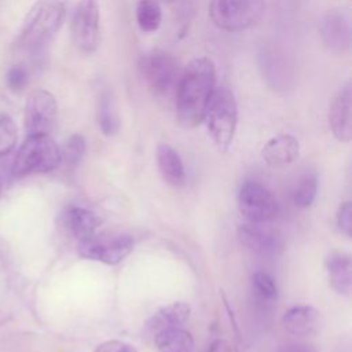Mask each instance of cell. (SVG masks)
I'll return each instance as SVG.
<instances>
[{
	"label": "cell",
	"instance_id": "cell-1",
	"mask_svg": "<svg viewBox=\"0 0 352 352\" xmlns=\"http://www.w3.org/2000/svg\"><path fill=\"white\" fill-rule=\"evenodd\" d=\"M214 87V63L206 56L191 59L176 84V113L184 128H194L204 121Z\"/></svg>",
	"mask_w": 352,
	"mask_h": 352
},
{
	"label": "cell",
	"instance_id": "cell-2",
	"mask_svg": "<svg viewBox=\"0 0 352 352\" xmlns=\"http://www.w3.org/2000/svg\"><path fill=\"white\" fill-rule=\"evenodd\" d=\"M65 19V6L58 0H38L28 12L18 45L36 62H43L47 47Z\"/></svg>",
	"mask_w": 352,
	"mask_h": 352
},
{
	"label": "cell",
	"instance_id": "cell-3",
	"mask_svg": "<svg viewBox=\"0 0 352 352\" xmlns=\"http://www.w3.org/2000/svg\"><path fill=\"white\" fill-rule=\"evenodd\" d=\"M204 121L217 148L227 151L232 143L238 122L236 100L227 87H214L205 109Z\"/></svg>",
	"mask_w": 352,
	"mask_h": 352
},
{
	"label": "cell",
	"instance_id": "cell-4",
	"mask_svg": "<svg viewBox=\"0 0 352 352\" xmlns=\"http://www.w3.org/2000/svg\"><path fill=\"white\" fill-rule=\"evenodd\" d=\"M60 165V148L50 135H29L18 150L12 173L22 177L32 173H45Z\"/></svg>",
	"mask_w": 352,
	"mask_h": 352
},
{
	"label": "cell",
	"instance_id": "cell-5",
	"mask_svg": "<svg viewBox=\"0 0 352 352\" xmlns=\"http://www.w3.org/2000/svg\"><path fill=\"white\" fill-rule=\"evenodd\" d=\"M265 12V0H212L209 18L224 32H242L254 26Z\"/></svg>",
	"mask_w": 352,
	"mask_h": 352
},
{
	"label": "cell",
	"instance_id": "cell-6",
	"mask_svg": "<svg viewBox=\"0 0 352 352\" xmlns=\"http://www.w3.org/2000/svg\"><path fill=\"white\" fill-rule=\"evenodd\" d=\"M258 72L264 82L275 92L286 94L294 87V60L287 50L278 43H265L257 54Z\"/></svg>",
	"mask_w": 352,
	"mask_h": 352
},
{
	"label": "cell",
	"instance_id": "cell-7",
	"mask_svg": "<svg viewBox=\"0 0 352 352\" xmlns=\"http://www.w3.org/2000/svg\"><path fill=\"white\" fill-rule=\"evenodd\" d=\"M139 70L150 91L157 96H168L179 80L177 62L164 50H153L142 55Z\"/></svg>",
	"mask_w": 352,
	"mask_h": 352
},
{
	"label": "cell",
	"instance_id": "cell-8",
	"mask_svg": "<svg viewBox=\"0 0 352 352\" xmlns=\"http://www.w3.org/2000/svg\"><path fill=\"white\" fill-rule=\"evenodd\" d=\"M133 249V238L126 234H98L84 238L77 243L78 254L85 260L107 265L121 263Z\"/></svg>",
	"mask_w": 352,
	"mask_h": 352
},
{
	"label": "cell",
	"instance_id": "cell-9",
	"mask_svg": "<svg viewBox=\"0 0 352 352\" xmlns=\"http://www.w3.org/2000/svg\"><path fill=\"white\" fill-rule=\"evenodd\" d=\"M236 206L250 223H265L279 213V205L274 194L257 182L242 184L236 195Z\"/></svg>",
	"mask_w": 352,
	"mask_h": 352
},
{
	"label": "cell",
	"instance_id": "cell-10",
	"mask_svg": "<svg viewBox=\"0 0 352 352\" xmlns=\"http://www.w3.org/2000/svg\"><path fill=\"white\" fill-rule=\"evenodd\" d=\"M72 38L81 52L92 54L100 41V11L98 0H80L72 18Z\"/></svg>",
	"mask_w": 352,
	"mask_h": 352
},
{
	"label": "cell",
	"instance_id": "cell-11",
	"mask_svg": "<svg viewBox=\"0 0 352 352\" xmlns=\"http://www.w3.org/2000/svg\"><path fill=\"white\" fill-rule=\"evenodd\" d=\"M58 117L55 96L47 89H34L25 104V128L29 135L45 133L54 129Z\"/></svg>",
	"mask_w": 352,
	"mask_h": 352
},
{
	"label": "cell",
	"instance_id": "cell-12",
	"mask_svg": "<svg viewBox=\"0 0 352 352\" xmlns=\"http://www.w3.org/2000/svg\"><path fill=\"white\" fill-rule=\"evenodd\" d=\"M238 239L248 250L261 254L274 256L283 249V238L279 231L263 226V223H245L238 227Z\"/></svg>",
	"mask_w": 352,
	"mask_h": 352
},
{
	"label": "cell",
	"instance_id": "cell-13",
	"mask_svg": "<svg viewBox=\"0 0 352 352\" xmlns=\"http://www.w3.org/2000/svg\"><path fill=\"white\" fill-rule=\"evenodd\" d=\"M351 19L344 11H329L319 23L324 47L334 54H345L351 48Z\"/></svg>",
	"mask_w": 352,
	"mask_h": 352
},
{
	"label": "cell",
	"instance_id": "cell-14",
	"mask_svg": "<svg viewBox=\"0 0 352 352\" xmlns=\"http://www.w3.org/2000/svg\"><path fill=\"white\" fill-rule=\"evenodd\" d=\"M329 126L334 138L348 143L352 138V91L346 82L340 88L329 109Z\"/></svg>",
	"mask_w": 352,
	"mask_h": 352
},
{
	"label": "cell",
	"instance_id": "cell-15",
	"mask_svg": "<svg viewBox=\"0 0 352 352\" xmlns=\"http://www.w3.org/2000/svg\"><path fill=\"white\" fill-rule=\"evenodd\" d=\"M300 155L298 140L289 133L271 138L261 150V157L270 166L280 168L294 162Z\"/></svg>",
	"mask_w": 352,
	"mask_h": 352
},
{
	"label": "cell",
	"instance_id": "cell-16",
	"mask_svg": "<svg viewBox=\"0 0 352 352\" xmlns=\"http://www.w3.org/2000/svg\"><path fill=\"white\" fill-rule=\"evenodd\" d=\"M96 122L104 136H114L120 129L117 103L111 88L99 84L96 95Z\"/></svg>",
	"mask_w": 352,
	"mask_h": 352
},
{
	"label": "cell",
	"instance_id": "cell-17",
	"mask_svg": "<svg viewBox=\"0 0 352 352\" xmlns=\"http://www.w3.org/2000/svg\"><path fill=\"white\" fill-rule=\"evenodd\" d=\"M157 166L161 177L172 187H180L186 182V170L179 153L169 144L161 143L157 147Z\"/></svg>",
	"mask_w": 352,
	"mask_h": 352
},
{
	"label": "cell",
	"instance_id": "cell-18",
	"mask_svg": "<svg viewBox=\"0 0 352 352\" xmlns=\"http://www.w3.org/2000/svg\"><path fill=\"white\" fill-rule=\"evenodd\" d=\"M62 224L72 236L81 241L98 231L100 220L94 212L85 208L72 206L62 214Z\"/></svg>",
	"mask_w": 352,
	"mask_h": 352
},
{
	"label": "cell",
	"instance_id": "cell-19",
	"mask_svg": "<svg viewBox=\"0 0 352 352\" xmlns=\"http://www.w3.org/2000/svg\"><path fill=\"white\" fill-rule=\"evenodd\" d=\"M282 323L294 336H309L319 329L320 315L314 307L297 305L285 312Z\"/></svg>",
	"mask_w": 352,
	"mask_h": 352
},
{
	"label": "cell",
	"instance_id": "cell-20",
	"mask_svg": "<svg viewBox=\"0 0 352 352\" xmlns=\"http://www.w3.org/2000/svg\"><path fill=\"white\" fill-rule=\"evenodd\" d=\"M326 271L330 286L340 294H349L352 286V261L341 252H331L326 258Z\"/></svg>",
	"mask_w": 352,
	"mask_h": 352
},
{
	"label": "cell",
	"instance_id": "cell-21",
	"mask_svg": "<svg viewBox=\"0 0 352 352\" xmlns=\"http://www.w3.org/2000/svg\"><path fill=\"white\" fill-rule=\"evenodd\" d=\"M191 307L184 301L170 302L160 308L150 319L148 329L155 334L165 329L183 327V324L190 319Z\"/></svg>",
	"mask_w": 352,
	"mask_h": 352
},
{
	"label": "cell",
	"instance_id": "cell-22",
	"mask_svg": "<svg viewBox=\"0 0 352 352\" xmlns=\"http://www.w3.org/2000/svg\"><path fill=\"white\" fill-rule=\"evenodd\" d=\"M154 342L160 352H192L194 338L183 327L165 329L154 334Z\"/></svg>",
	"mask_w": 352,
	"mask_h": 352
},
{
	"label": "cell",
	"instance_id": "cell-23",
	"mask_svg": "<svg viewBox=\"0 0 352 352\" xmlns=\"http://www.w3.org/2000/svg\"><path fill=\"white\" fill-rule=\"evenodd\" d=\"M136 22L142 32H155L162 22V10L157 0H139L135 10Z\"/></svg>",
	"mask_w": 352,
	"mask_h": 352
},
{
	"label": "cell",
	"instance_id": "cell-24",
	"mask_svg": "<svg viewBox=\"0 0 352 352\" xmlns=\"http://www.w3.org/2000/svg\"><path fill=\"white\" fill-rule=\"evenodd\" d=\"M85 150H87L85 139L80 133H74L69 136V139L65 142L63 147L60 148V164H65V166L70 169L76 168L84 158Z\"/></svg>",
	"mask_w": 352,
	"mask_h": 352
},
{
	"label": "cell",
	"instance_id": "cell-25",
	"mask_svg": "<svg viewBox=\"0 0 352 352\" xmlns=\"http://www.w3.org/2000/svg\"><path fill=\"white\" fill-rule=\"evenodd\" d=\"M318 191V179L314 173L305 175L294 190L293 201L298 208H308L312 205Z\"/></svg>",
	"mask_w": 352,
	"mask_h": 352
},
{
	"label": "cell",
	"instance_id": "cell-26",
	"mask_svg": "<svg viewBox=\"0 0 352 352\" xmlns=\"http://www.w3.org/2000/svg\"><path fill=\"white\" fill-rule=\"evenodd\" d=\"M16 125L8 114H0V157L7 155L16 144Z\"/></svg>",
	"mask_w": 352,
	"mask_h": 352
},
{
	"label": "cell",
	"instance_id": "cell-27",
	"mask_svg": "<svg viewBox=\"0 0 352 352\" xmlns=\"http://www.w3.org/2000/svg\"><path fill=\"white\" fill-rule=\"evenodd\" d=\"M252 280H253V289L260 298L265 301H272L278 297L276 283L270 274L258 271L253 275Z\"/></svg>",
	"mask_w": 352,
	"mask_h": 352
},
{
	"label": "cell",
	"instance_id": "cell-28",
	"mask_svg": "<svg viewBox=\"0 0 352 352\" xmlns=\"http://www.w3.org/2000/svg\"><path fill=\"white\" fill-rule=\"evenodd\" d=\"M7 84L11 91L22 92L29 84V72L22 65L12 66L7 73Z\"/></svg>",
	"mask_w": 352,
	"mask_h": 352
},
{
	"label": "cell",
	"instance_id": "cell-29",
	"mask_svg": "<svg viewBox=\"0 0 352 352\" xmlns=\"http://www.w3.org/2000/svg\"><path fill=\"white\" fill-rule=\"evenodd\" d=\"M337 226L348 238L352 235V205L349 201L340 205L337 212Z\"/></svg>",
	"mask_w": 352,
	"mask_h": 352
},
{
	"label": "cell",
	"instance_id": "cell-30",
	"mask_svg": "<svg viewBox=\"0 0 352 352\" xmlns=\"http://www.w3.org/2000/svg\"><path fill=\"white\" fill-rule=\"evenodd\" d=\"M94 352H138V351L125 341L109 340L99 344Z\"/></svg>",
	"mask_w": 352,
	"mask_h": 352
},
{
	"label": "cell",
	"instance_id": "cell-31",
	"mask_svg": "<svg viewBox=\"0 0 352 352\" xmlns=\"http://www.w3.org/2000/svg\"><path fill=\"white\" fill-rule=\"evenodd\" d=\"M278 352H316V349L304 342H287L282 345Z\"/></svg>",
	"mask_w": 352,
	"mask_h": 352
},
{
	"label": "cell",
	"instance_id": "cell-32",
	"mask_svg": "<svg viewBox=\"0 0 352 352\" xmlns=\"http://www.w3.org/2000/svg\"><path fill=\"white\" fill-rule=\"evenodd\" d=\"M206 352H232L231 351V346H230V344L226 341V340H214L210 345H209V348H208V351Z\"/></svg>",
	"mask_w": 352,
	"mask_h": 352
},
{
	"label": "cell",
	"instance_id": "cell-33",
	"mask_svg": "<svg viewBox=\"0 0 352 352\" xmlns=\"http://www.w3.org/2000/svg\"><path fill=\"white\" fill-rule=\"evenodd\" d=\"M157 1H158V3H160V1H165V3H170V1H173V0H157Z\"/></svg>",
	"mask_w": 352,
	"mask_h": 352
},
{
	"label": "cell",
	"instance_id": "cell-34",
	"mask_svg": "<svg viewBox=\"0 0 352 352\" xmlns=\"http://www.w3.org/2000/svg\"><path fill=\"white\" fill-rule=\"evenodd\" d=\"M0 190H1V182H0Z\"/></svg>",
	"mask_w": 352,
	"mask_h": 352
}]
</instances>
